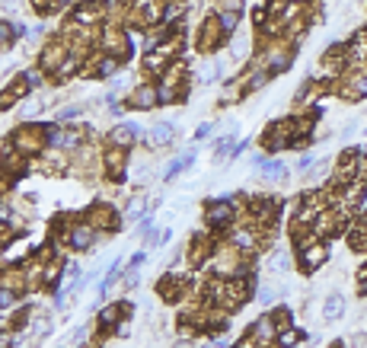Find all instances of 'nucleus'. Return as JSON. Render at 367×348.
Instances as JSON below:
<instances>
[{
  "instance_id": "423d86ee",
  "label": "nucleus",
  "mask_w": 367,
  "mask_h": 348,
  "mask_svg": "<svg viewBox=\"0 0 367 348\" xmlns=\"http://www.w3.org/2000/svg\"><path fill=\"white\" fill-rule=\"evenodd\" d=\"M205 224L211 227V230H230V227L237 224V208H233L230 201H214L205 214Z\"/></svg>"
},
{
  "instance_id": "f03ea898",
  "label": "nucleus",
  "mask_w": 367,
  "mask_h": 348,
  "mask_svg": "<svg viewBox=\"0 0 367 348\" xmlns=\"http://www.w3.org/2000/svg\"><path fill=\"white\" fill-rule=\"evenodd\" d=\"M99 48L112 58L125 61L131 55V35L125 26H112V23H103V33H99Z\"/></svg>"
},
{
  "instance_id": "0eeeda50",
  "label": "nucleus",
  "mask_w": 367,
  "mask_h": 348,
  "mask_svg": "<svg viewBox=\"0 0 367 348\" xmlns=\"http://www.w3.org/2000/svg\"><path fill=\"white\" fill-rule=\"evenodd\" d=\"M329 259V249H326V240H313L310 246L297 249V262H300L303 271H316L320 265H326Z\"/></svg>"
},
{
  "instance_id": "412c9836",
  "label": "nucleus",
  "mask_w": 367,
  "mask_h": 348,
  "mask_svg": "<svg viewBox=\"0 0 367 348\" xmlns=\"http://www.w3.org/2000/svg\"><path fill=\"white\" fill-rule=\"evenodd\" d=\"M259 167H262V179H269V182H278L284 176V163L281 160H262Z\"/></svg>"
},
{
  "instance_id": "f3484780",
  "label": "nucleus",
  "mask_w": 367,
  "mask_h": 348,
  "mask_svg": "<svg viewBox=\"0 0 367 348\" xmlns=\"http://www.w3.org/2000/svg\"><path fill=\"white\" fill-rule=\"evenodd\" d=\"M169 61H173V58H166L160 48H154V52L144 55V74H160V77H163V71L169 67Z\"/></svg>"
},
{
  "instance_id": "5701e85b",
  "label": "nucleus",
  "mask_w": 367,
  "mask_h": 348,
  "mask_svg": "<svg viewBox=\"0 0 367 348\" xmlns=\"http://www.w3.org/2000/svg\"><path fill=\"white\" fill-rule=\"evenodd\" d=\"M214 13H243V0H211Z\"/></svg>"
},
{
  "instance_id": "393cba45",
  "label": "nucleus",
  "mask_w": 367,
  "mask_h": 348,
  "mask_svg": "<svg viewBox=\"0 0 367 348\" xmlns=\"http://www.w3.org/2000/svg\"><path fill=\"white\" fill-rule=\"evenodd\" d=\"M290 262H294V259H290V252H275V256H271V262H269V271H288Z\"/></svg>"
},
{
  "instance_id": "bb28decb",
  "label": "nucleus",
  "mask_w": 367,
  "mask_h": 348,
  "mask_svg": "<svg viewBox=\"0 0 367 348\" xmlns=\"http://www.w3.org/2000/svg\"><path fill=\"white\" fill-rule=\"evenodd\" d=\"M271 322H275L278 332H284V329H290V310L288 307H278L275 313H271Z\"/></svg>"
},
{
  "instance_id": "a878e982",
  "label": "nucleus",
  "mask_w": 367,
  "mask_h": 348,
  "mask_svg": "<svg viewBox=\"0 0 367 348\" xmlns=\"http://www.w3.org/2000/svg\"><path fill=\"white\" fill-rule=\"evenodd\" d=\"M16 233H20V230L10 227V220H0V249H7V246L16 240Z\"/></svg>"
},
{
  "instance_id": "7ed1b4c3",
  "label": "nucleus",
  "mask_w": 367,
  "mask_h": 348,
  "mask_svg": "<svg viewBox=\"0 0 367 348\" xmlns=\"http://www.w3.org/2000/svg\"><path fill=\"white\" fill-rule=\"evenodd\" d=\"M224 39H227V33L220 29L218 13H211V16H205V20L198 23V33H195V48H198L201 55H214L220 45H224Z\"/></svg>"
},
{
  "instance_id": "20e7f679",
  "label": "nucleus",
  "mask_w": 367,
  "mask_h": 348,
  "mask_svg": "<svg viewBox=\"0 0 367 348\" xmlns=\"http://www.w3.org/2000/svg\"><path fill=\"white\" fill-rule=\"evenodd\" d=\"M67 58H71V42H67L64 35H61V39H48L45 45L39 48V71L58 74Z\"/></svg>"
},
{
  "instance_id": "72a5a7b5",
  "label": "nucleus",
  "mask_w": 367,
  "mask_h": 348,
  "mask_svg": "<svg viewBox=\"0 0 367 348\" xmlns=\"http://www.w3.org/2000/svg\"><path fill=\"white\" fill-rule=\"evenodd\" d=\"M259 301H262V307H265V303H271V301H275V291L262 288V291H259Z\"/></svg>"
},
{
  "instance_id": "aec40b11",
  "label": "nucleus",
  "mask_w": 367,
  "mask_h": 348,
  "mask_svg": "<svg viewBox=\"0 0 367 348\" xmlns=\"http://www.w3.org/2000/svg\"><path fill=\"white\" fill-rule=\"evenodd\" d=\"M7 90L13 93V99H16V103H20V99H29V96H33V84H29V77H26V74H23V77H13V80H10V86H7Z\"/></svg>"
},
{
  "instance_id": "6ab92c4d",
  "label": "nucleus",
  "mask_w": 367,
  "mask_h": 348,
  "mask_svg": "<svg viewBox=\"0 0 367 348\" xmlns=\"http://www.w3.org/2000/svg\"><path fill=\"white\" fill-rule=\"evenodd\" d=\"M341 313H345V297H341V294H329L326 303H322V320L335 322Z\"/></svg>"
},
{
  "instance_id": "dca6fc26",
  "label": "nucleus",
  "mask_w": 367,
  "mask_h": 348,
  "mask_svg": "<svg viewBox=\"0 0 367 348\" xmlns=\"http://www.w3.org/2000/svg\"><path fill=\"white\" fill-rule=\"evenodd\" d=\"M176 141V125L173 122H160V125H154V131L147 135V144L150 147H169V144Z\"/></svg>"
},
{
  "instance_id": "4468645a",
  "label": "nucleus",
  "mask_w": 367,
  "mask_h": 348,
  "mask_svg": "<svg viewBox=\"0 0 367 348\" xmlns=\"http://www.w3.org/2000/svg\"><path fill=\"white\" fill-rule=\"evenodd\" d=\"M186 288H188V281H186V278L166 275V278H160V284H157V294H160L166 303H176L182 294H186Z\"/></svg>"
},
{
  "instance_id": "7c9ffc66",
  "label": "nucleus",
  "mask_w": 367,
  "mask_h": 348,
  "mask_svg": "<svg viewBox=\"0 0 367 348\" xmlns=\"http://www.w3.org/2000/svg\"><path fill=\"white\" fill-rule=\"evenodd\" d=\"M16 303V294L13 291H7V288H0V310H7V307H13Z\"/></svg>"
},
{
  "instance_id": "1a4fd4ad",
  "label": "nucleus",
  "mask_w": 367,
  "mask_h": 348,
  "mask_svg": "<svg viewBox=\"0 0 367 348\" xmlns=\"http://www.w3.org/2000/svg\"><path fill=\"white\" fill-rule=\"evenodd\" d=\"M103 169L109 179H125V173H128V150L122 147H109L103 150Z\"/></svg>"
},
{
  "instance_id": "2eb2a0df",
  "label": "nucleus",
  "mask_w": 367,
  "mask_h": 348,
  "mask_svg": "<svg viewBox=\"0 0 367 348\" xmlns=\"http://www.w3.org/2000/svg\"><path fill=\"white\" fill-rule=\"evenodd\" d=\"M125 316H131V307H128V301H122V303H109V307H103V313H99V326L103 329H115L118 322L125 320Z\"/></svg>"
},
{
  "instance_id": "9d476101",
  "label": "nucleus",
  "mask_w": 367,
  "mask_h": 348,
  "mask_svg": "<svg viewBox=\"0 0 367 348\" xmlns=\"http://www.w3.org/2000/svg\"><path fill=\"white\" fill-rule=\"evenodd\" d=\"M157 103H160V86H157V84H141V86H135V90H131V96H128V109L147 112V109H154Z\"/></svg>"
},
{
  "instance_id": "2f4dec72",
  "label": "nucleus",
  "mask_w": 367,
  "mask_h": 348,
  "mask_svg": "<svg viewBox=\"0 0 367 348\" xmlns=\"http://www.w3.org/2000/svg\"><path fill=\"white\" fill-rule=\"evenodd\" d=\"M86 339H90V329H86V326H77L71 332V345H80V342H86Z\"/></svg>"
},
{
  "instance_id": "a211bd4d",
  "label": "nucleus",
  "mask_w": 367,
  "mask_h": 348,
  "mask_svg": "<svg viewBox=\"0 0 367 348\" xmlns=\"http://www.w3.org/2000/svg\"><path fill=\"white\" fill-rule=\"evenodd\" d=\"M16 35H26V29H23L20 23H7V20H0V52H7V48L13 45Z\"/></svg>"
},
{
  "instance_id": "c756f323",
  "label": "nucleus",
  "mask_w": 367,
  "mask_h": 348,
  "mask_svg": "<svg viewBox=\"0 0 367 348\" xmlns=\"http://www.w3.org/2000/svg\"><path fill=\"white\" fill-rule=\"evenodd\" d=\"M10 182H13V179H10V176L4 173V169H0V201H7V198H10Z\"/></svg>"
},
{
  "instance_id": "b1692460",
  "label": "nucleus",
  "mask_w": 367,
  "mask_h": 348,
  "mask_svg": "<svg viewBox=\"0 0 367 348\" xmlns=\"http://www.w3.org/2000/svg\"><path fill=\"white\" fill-rule=\"evenodd\" d=\"M218 23L227 35H233L239 29V13H218Z\"/></svg>"
},
{
  "instance_id": "c85d7f7f",
  "label": "nucleus",
  "mask_w": 367,
  "mask_h": 348,
  "mask_svg": "<svg viewBox=\"0 0 367 348\" xmlns=\"http://www.w3.org/2000/svg\"><path fill=\"white\" fill-rule=\"evenodd\" d=\"M233 348H262V345H259V339L252 332H246L239 335V342H233Z\"/></svg>"
},
{
  "instance_id": "cd10ccee",
  "label": "nucleus",
  "mask_w": 367,
  "mask_h": 348,
  "mask_svg": "<svg viewBox=\"0 0 367 348\" xmlns=\"http://www.w3.org/2000/svg\"><path fill=\"white\" fill-rule=\"evenodd\" d=\"M230 58H249V39H233L230 42Z\"/></svg>"
},
{
  "instance_id": "f8f14e48",
  "label": "nucleus",
  "mask_w": 367,
  "mask_h": 348,
  "mask_svg": "<svg viewBox=\"0 0 367 348\" xmlns=\"http://www.w3.org/2000/svg\"><path fill=\"white\" fill-rule=\"evenodd\" d=\"M137 137H141V128L137 125H112L109 131V147H122V150H131L137 144Z\"/></svg>"
},
{
  "instance_id": "473e14b6",
  "label": "nucleus",
  "mask_w": 367,
  "mask_h": 348,
  "mask_svg": "<svg viewBox=\"0 0 367 348\" xmlns=\"http://www.w3.org/2000/svg\"><path fill=\"white\" fill-rule=\"evenodd\" d=\"M80 109H84V106H67V109H61V112H58V118H61V122H67V118H77V116H80Z\"/></svg>"
},
{
  "instance_id": "f257e3e1",
  "label": "nucleus",
  "mask_w": 367,
  "mask_h": 348,
  "mask_svg": "<svg viewBox=\"0 0 367 348\" xmlns=\"http://www.w3.org/2000/svg\"><path fill=\"white\" fill-rule=\"evenodd\" d=\"M10 147H16L20 154H26V157H35V154H42V150L48 147V131L45 128H35V125H29V122H23L20 128H13L10 131Z\"/></svg>"
},
{
  "instance_id": "f704fd0d",
  "label": "nucleus",
  "mask_w": 367,
  "mask_h": 348,
  "mask_svg": "<svg viewBox=\"0 0 367 348\" xmlns=\"http://www.w3.org/2000/svg\"><path fill=\"white\" fill-rule=\"evenodd\" d=\"M290 4H307V0H290Z\"/></svg>"
},
{
  "instance_id": "39448f33",
  "label": "nucleus",
  "mask_w": 367,
  "mask_h": 348,
  "mask_svg": "<svg viewBox=\"0 0 367 348\" xmlns=\"http://www.w3.org/2000/svg\"><path fill=\"white\" fill-rule=\"evenodd\" d=\"M84 218H86V224H90L96 233H112V230H118V214L112 211V205H103V201H99V205H93L90 211L84 214Z\"/></svg>"
},
{
  "instance_id": "4be33fe9",
  "label": "nucleus",
  "mask_w": 367,
  "mask_h": 348,
  "mask_svg": "<svg viewBox=\"0 0 367 348\" xmlns=\"http://www.w3.org/2000/svg\"><path fill=\"white\" fill-rule=\"evenodd\" d=\"M39 112H42V103H39L35 96H29L26 103L20 106V118H23V122H33V118L39 116Z\"/></svg>"
},
{
  "instance_id": "6e6552de",
  "label": "nucleus",
  "mask_w": 367,
  "mask_h": 348,
  "mask_svg": "<svg viewBox=\"0 0 367 348\" xmlns=\"http://www.w3.org/2000/svg\"><path fill=\"white\" fill-rule=\"evenodd\" d=\"M33 167V160H29L26 154H20L16 147H4V154H0V169L10 176V179H20V176H26V169Z\"/></svg>"
},
{
  "instance_id": "ddd939ff",
  "label": "nucleus",
  "mask_w": 367,
  "mask_h": 348,
  "mask_svg": "<svg viewBox=\"0 0 367 348\" xmlns=\"http://www.w3.org/2000/svg\"><path fill=\"white\" fill-rule=\"evenodd\" d=\"M249 332L256 335L259 345H262V348H275V342H278V329H275V322H271V313L259 316V320L252 322Z\"/></svg>"
},
{
  "instance_id": "9b49d317",
  "label": "nucleus",
  "mask_w": 367,
  "mask_h": 348,
  "mask_svg": "<svg viewBox=\"0 0 367 348\" xmlns=\"http://www.w3.org/2000/svg\"><path fill=\"white\" fill-rule=\"evenodd\" d=\"M93 243H96V230L86 224V218H80L77 224L67 230V246H71V249H77V252H86Z\"/></svg>"
}]
</instances>
